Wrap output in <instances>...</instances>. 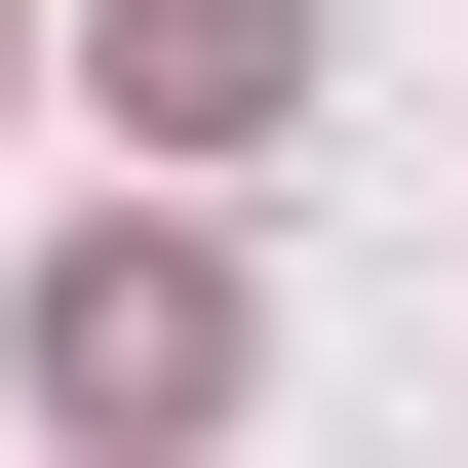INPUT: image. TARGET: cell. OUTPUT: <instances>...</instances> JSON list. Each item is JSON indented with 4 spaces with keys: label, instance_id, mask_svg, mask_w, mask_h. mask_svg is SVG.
<instances>
[{
    "label": "cell",
    "instance_id": "6da1fadb",
    "mask_svg": "<svg viewBox=\"0 0 468 468\" xmlns=\"http://www.w3.org/2000/svg\"><path fill=\"white\" fill-rule=\"evenodd\" d=\"M234 390V273L196 234H79V273H39V430H196Z\"/></svg>",
    "mask_w": 468,
    "mask_h": 468
},
{
    "label": "cell",
    "instance_id": "7a4b0ae2",
    "mask_svg": "<svg viewBox=\"0 0 468 468\" xmlns=\"http://www.w3.org/2000/svg\"><path fill=\"white\" fill-rule=\"evenodd\" d=\"M117 79H156V117H196V156H234V117L313 79V0H117Z\"/></svg>",
    "mask_w": 468,
    "mask_h": 468
}]
</instances>
